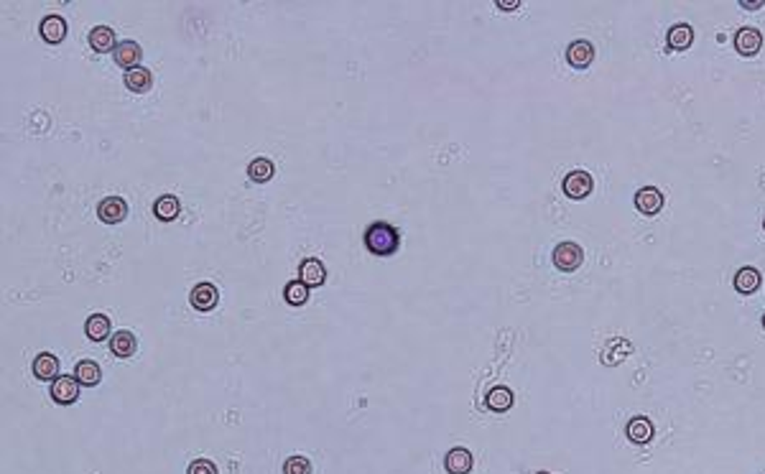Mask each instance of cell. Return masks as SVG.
<instances>
[{
  "label": "cell",
  "instance_id": "11",
  "mask_svg": "<svg viewBox=\"0 0 765 474\" xmlns=\"http://www.w3.org/2000/svg\"><path fill=\"white\" fill-rule=\"evenodd\" d=\"M298 280H304L309 288L322 286L327 280V270H324V263L319 258H306L301 265H298Z\"/></svg>",
  "mask_w": 765,
  "mask_h": 474
},
{
  "label": "cell",
  "instance_id": "27",
  "mask_svg": "<svg viewBox=\"0 0 765 474\" xmlns=\"http://www.w3.org/2000/svg\"><path fill=\"white\" fill-rule=\"evenodd\" d=\"M283 474H311V462L301 454L288 456L283 464Z\"/></svg>",
  "mask_w": 765,
  "mask_h": 474
},
{
  "label": "cell",
  "instance_id": "20",
  "mask_svg": "<svg viewBox=\"0 0 765 474\" xmlns=\"http://www.w3.org/2000/svg\"><path fill=\"white\" fill-rule=\"evenodd\" d=\"M625 433L633 444H648L650 438H653V423H650V418H645V416H635V418H630V423H628Z\"/></svg>",
  "mask_w": 765,
  "mask_h": 474
},
{
  "label": "cell",
  "instance_id": "5",
  "mask_svg": "<svg viewBox=\"0 0 765 474\" xmlns=\"http://www.w3.org/2000/svg\"><path fill=\"white\" fill-rule=\"evenodd\" d=\"M635 209L645 217H653L663 209V191L656 186H643L638 189L635 194Z\"/></svg>",
  "mask_w": 765,
  "mask_h": 474
},
{
  "label": "cell",
  "instance_id": "16",
  "mask_svg": "<svg viewBox=\"0 0 765 474\" xmlns=\"http://www.w3.org/2000/svg\"><path fill=\"white\" fill-rule=\"evenodd\" d=\"M513 390L505 388V385H495V388H490V393L485 395V406L490 408L492 414H505V411H510L513 408Z\"/></svg>",
  "mask_w": 765,
  "mask_h": 474
},
{
  "label": "cell",
  "instance_id": "13",
  "mask_svg": "<svg viewBox=\"0 0 765 474\" xmlns=\"http://www.w3.org/2000/svg\"><path fill=\"white\" fill-rule=\"evenodd\" d=\"M123 85H125L130 92H135V95H143V92H148L153 87L151 69H146V67L128 69V72L123 74Z\"/></svg>",
  "mask_w": 765,
  "mask_h": 474
},
{
  "label": "cell",
  "instance_id": "33",
  "mask_svg": "<svg viewBox=\"0 0 765 474\" xmlns=\"http://www.w3.org/2000/svg\"><path fill=\"white\" fill-rule=\"evenodd\" d=\"M763 227H765V222H763Z\"/></svg>",
  "mask_w": 765,
  "mask_h": 474
},
{
  "label": "cell",
  "instance_id": "15",
  "mask_svg": "<svg viewBox=\"0 0 765 474\" xmlns=\"http://www.w3.org/2000/svg\"><path fill=\"white\" fill-rule=\"evenodd\" d=\"M90 46L98 54H108V51H115L118 49V41H115V31L110 28V26H95V28L90 31Z\"/></svg>",
  "mask_w": 765,
  "mask_h": 474
},
{
  "label": "cell",
  "instance_id": "30",
  "mask_svg": "<svg viewBox=\"0 0 765 474\" xmlns=\"http://www.w3.org/2000/svg\"><path fill=\"white\" fill-rule=\"evenodd\" d=\"M740 6L745 11H758L760 6H765V0H740Z\"/></svg>",
  "mask_w": 765,
  "mask_h": 474
},
{
  "label": "cell",
  "instance_id": "25",
  "mask_svg": "<svg viewBox=\"0 0 765 474\" xmlns=\"http://www.w3.org/2000/svg\"><path fill=\"white\" fill-rule=\"evenodd\" d=\"M274 174H276V164L271 161V158H255V161H250V166H248V177L253 179L255 184L271 181Z\"/></svg>",
  "mask_w": 765,
  "mask_h": 474
},
{
  "label": "cell",
  "instance_id": "8",
  "mask_svg": "<svg viewBox=\"0 0 765 474\" xmlns=\"http://www.w3.org/2000/svg\"><path fill=\"white\" fill-rule=\"evenodd\" d=\"M189 301L197 311H212L219 301V291L214 288V283H197L189 293Z\"/></svg>",
  "mask_w": 765,
  "mask_h": 474
},
{
  "label": "cell",
  "instance_id": "9",
  "mask_svg": "<svg viewBox=\"0 0 765 474\" xmlns=\"http://www.w3.org/2000/svg\"><path fill=\"white\" fill-rule=\"evenodd\" d=\"M760 46H763V33H760L758 28H750V26H745V28H740L735 33V49L737 54L742 56H755L760 51Z\"/></svg>",
  "mask_w": 765,
  "mask_h": 474
},
{
  "label": "cell",
  "instance_id": "18",
  "mask_svg": "<svg viewBox=\"0 0 765 474\" xmlns=\"http://www.w3.org/2000/svg\"><path fill=\"white\" fill-rule=\"evenodd\" d=\"M666 41H668V49H671V51H687L689 46L694 43V28L689 23L671 26Z\"/></svg>",
  "mask_w": 765,
  "mask_h": 474
},
{
  "label": "cell",
  "instance_id": "32",
  "mask_svg": "<svg viewBox=\"0 0 765 474\" xmlns=\"http://www.w3.org/2000/svg\"><path fill=\"white\" fill-rule=\"evenodd\" d=\"M538 474H551V472H538Z\"/></svg>",
  "mask_w": 765,
  "mask_h": 474
},
{
  "label": "cell",
  "instance_id": "31",
  "mask_svg": "<svg viewBox=\"0 0 765 474\" xmlns=\"http://www.w3.org/2000/svg\"><path fill=\"white\" fill-rule=\"evenodd\" d=\"M763 329H765V314H763Z\"/></svg>",
  "mask_w": 765,
  "mask_h": 474
},
{
  "label": "cell",
  "instance_id": "3",
  "mask_svg": "<svg viewBox=\"0 0 765 474\" xmlns=\"http://www.w3.org/2000/svg\"><path fill=\"white\" fill-rule=\"evenodd\" d=\"M592 186H595V184H592V177L582 169L566 174L564 181H561V191H564L569 199H584V196H589Z\"/></svg>",
  "mask_w": 765,
  "mask_h": 474
},
{
  "label": "cell",
  "instance_id": "22",
  "mask_svg": "<svg viewBox=\"0 0 765 474\" xmlns=\"http://www.w3.org/2000/svg\"><path fill=\"white\" fill-rule=\"evenodd\" d=\"M110 332H113V327H110V319L105 314H92L85 322V335L92 342H105L110 337Z\"/></svg>",
  "mask_w": 765,
  "mask_h": 474
},
{
  "label": "cell",
  "instance_id": "26",
  "mask_svg": "<svg viewBox=\"0 0 765 474\" xmlns=\"http://www.w3.org/2000/svg\"><path fill=\"white\" fill-rule=\"evenodd\" d=\"M309 293L311 291L304 280H288V283L283 286V298L291 306H304L306 301H309Z\"/></svg>",
  "mask_w": 765,
  "mask_h": 474
},
{
  "label": "cell",
  "instance_id": "28",
  "mask_svg": "<svg viewBox=\"0 0 765 474\" xmlns=\"http://www.w3.org/2000/svg\"><path fill=\"white\" fill-rule=\"evenodd\" d=\"M187 474H219V472L214 467V462H209V459H194V462L189 464Z\"/></svg>",
  "mask_w": 765,
  "mask_h": 474
},
{
  "label": "cell",
  "instance_id": "29",
  "mask_svg": "<svg viewBox=\"0 0 765 474\" xmlns=\"http://www.w3.org/2000/svg\"><path fill=\"white\" fill-rule=\"evenodd\" d=\"M495 6H498L500 11H516V8L521 6V0H498Z\"/></svg>",
  "mask_w": 765,
  "mask_h": 474
},
{
  "label": "cell",
  "instance_id": "2",
  "mask_svg": "<svg viewBox=\"0 0 765 474\" xmlns=\"http://www.w3.org/2000/svg\"><path fill=\"white\" fill-rule=\"evenodd\" d=\"M584 260V250L577 243H559L553 248V265L564 270V273H574Z\"/></svg>",
  "mask_w": 765,
  "mask_h": 474
},
{
  "label": "cell",
  "instance_id": "10",
  "mask_svg": "<svg viewBox=\"0 0 765 474\" xmlns=\"http://www.w3.org/2000/svg\"><path fill=\"white\" fill-rule=\"evenodd\" d=\"M113 59H115L118 67H123V69L128 72V69L140 67V59H143V49H140V46H138L135 41H120V43H118V49L113 51Z\"/></svg>",
  "mask_w": 765,
  "mask_h": 474
},
{
  "label": "cell",
  "instance_id": "14",
  "mask_svg": "<svg viewBox=\"0 0 765 474\" xmlns=\"http://www.w3.org/2000/svg\"><path fill=\"white\" fill-rule=\"evenodd\" d=\"M31 370H33V375H36L38 380L54 383L56 377H59V359H56L51 352H41V354H36V357H33V365H31Z\"/></svg>",
  "mask_w": 765,
  "mask_h": 474
},
{
  "label": "cell",
  "instance_id": "1",
  "mask_svg": "<svg viewBox=\"0 0 765 474\" xmlns=\"http://www.w3.org/2000/svg\"><path fill=\"white\" fill-rule=\"evenodd\" d=\"M398 245H401V232L395 230L393 225H388V222H373L365 230V248L370 250L373 256H393Z\"/></svg>",
  "mask_w": 765,
  "mask_h": 474
},
{
  "label": "cell",
  "instance_id": "7",
  "mask_svg": "<svg viewBox=\"0 0 765 474\" xmlns=\"http://www.w3.org/2000/svg\"><path fill=\"white\" fill-rule=\"evenodd\" d=\"M566 61H569V67H574V69H587L589 64L595 61V46H592L589 41H584V38L571 41L569 49H566Z\"/></svg>",
  "mask_w": 765,
  "mask_h": 474
},
{
  "label": "cell",
  "instance_id": "24",
  "mask_svg": "<svg viewBox=\"0 0 765 474\" xmlns=\"http://www.w3.org/2000/svg\"><path fill=\"white\" fill-rule=\"evenodd\" d=\"M153 214H156L161 222H171V219L179 217V199L174 194H164L158 196L153 201Z\"/></svg>",
  "mask_w": 765,
  "mask_h": 474
},
{
  "label": "cell",
  "instance_id": "17",
  "mask_svg": "<svg viewBox=\"0 0 765 474\" xmlns=\"http://www.w3.org/2000/svg\"><path fill=\"white\" fill-rule=\"evenodd\" d=\"M38 28H41V38L46 43H61L67 38V21L61 16H46Z\"/></svg>",
  "mask_w": 765,
  "mask_h": 474
},
{
  "label": "cell",
  "instance_id": "21",
  "mask_svg": "<svg viewBox=\"0 0 765 474\" xmlns=\"http://www.w3.org/2000/svg\"><path fill=\"white\" fill-rule=\"evenodd\" d=\"M760 286V270L753 265H745L737 270L735 275V288L742 293V296H750V293H755Z\"/></svg>",
  "mask_w": 765,
  "mask_h": 474
},
{
  "label": "cell",
  "instance_id": "23",
  "mask_svg": "<svg viewBox=\"0 0 765 474\" xmlns=\"http://www.w3.org/2000/svg\"><path fill=\"white\" fill-rule=\"evenodd\" d=\"M74 377L79 380V385L92 388V385H98L100 380H103V372H100V365L95 362V359H82V362H77V367H74Z\"/></svg>",
  "mask_w": 765,
  "mask_h": 474
},
{
  "label": "cell",
  "instance_id": "4",
  "mask_svg": "<svg viewBox=\"0 0 765 474\" xmlns=\"http://www.w3.org/2000/svg\"><path fill=\"white\" fill-rule=\"evenodd\" d=\"M51 398L59 406H72L79 398V380L74 375H59L51 383Z\"/></svg>",
  "mask_w": 765,
  "mask_h": 474
},
{
  "label": "cell",
  "instance_id": "12",
  "mask_svg": "<svg viewBox=\"0 0 765 474\" xmlns=\"http://www.w3.org/2000/svg\"><path fill=\"white\" fill-rule=\"evenodd\" d=\"M472 454H469V449H464V446H454V449H449V454H447V459H444V469L449 474H469L472 472Z\"/></svg>",
  "mask_w": 765,
  "mask_h": 474
},
{
  "label": "cell",
  "instance_id": "19",
  "mask_svg": "<svg viewBox=\"0 0 765 474\" xmlns=\"http://www.w3.org/2000/svg\"><path fill=\"white\" fill-rule=\"evenodd\" d=\"M135 349H138V342H135L133 332H128V329L115 332L113 339H110V352L115 354V357H133Z\"/></svg>",
  "mask_w": 765,
  "mask_h": 474
},
{
  "label": "cell",
  "instance_id": "6",
  "mask_svg": "<svg viewBox=\"0 0 765 474\" xmlns=\"http://www.w3.org/2000/svg\"><path fill=\"white\" fill-rule=\"evenodd\" d=\"M98 217L105 225H118L128 217V201L123 196H108L98 204Z\"/></svg>",
  "mask_w": 765,
  "mask_h": 474
}]
</instances>
